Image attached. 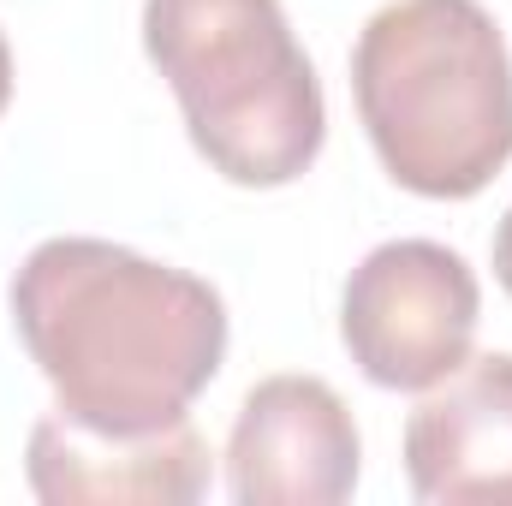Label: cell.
Wrapping results in <instances>:
<instances>
[{
  "label": "cell",
  "instance_id": "6da1fadb",
  "mask_svg": "<svg viewBox=\"0 0 512 506\" xmlns=\"http://www.w3.org/2000/svg\"><path fill=\"white\" fill-rule=\"evenodd\" d=\"M12 322L54 411L102 435L179 423L227 358L221 292L108 239H42L12 274Z\"/></svg>",
  "mask_w": 512,
  "mask_h": 506
},
{
  "label": "cell",
  "instance_id": "7a4b0ae2",
  "mask_svg": "<svg viewBox=\"0 0 512 506\" xmlns=\"http://www.w3.org/2000/svg\"><path fill=\"white\" fill-rule=\"evenodd\" d=\"M358 120L387 179L465 203L512 161V54L483 0H393L352 48Z\"/></svg>",
  "mask_w": 512,
  "mask_h": 506
},
{
  "label": "cell",
  "instance_id": "3957f363",
  "mask_svg": "<svg viewBox=\"0 0 512 506\" xmlns=\"http://www.w3.org/2000/svg\"><path fill=\"white\" fill-rule=\"evenodd\" d=\"M143 54L227 185L280 191L322 155L328 102L280 0H143Z\"/></svg>",
  "mask_w": 512,
  "mask_h": 506
},
{
  "label": "cell",
  "instance_id": "277c9868",
  "mask_svg": "<svg viewBox=\"0 0 512 506\" xmlns=\"http://www.w3.org/2000/svg\"><path fill=\"white\" fill-rule=\"evenodd\" d=\"M483 292L465 256L435 239H393L352 268L340 298V340L376 387L423 393L447 381L477 340Z\"/></svg>",
  "mask_w": 512,
  "mask_h": 506
},
{
  "label": "cell",
  "instance_id": "5b68a950",
  "mask_svg": "<svg viewBox=\"0 0 512 506\" xmlns=\"http://www.w3.org/2000/svg\"><path fill=\"white\" fill-rule=\"evenodd\" d=\"M358 423L322 376L256 381L227 435V489L239 506H340L358 489Z\"/></svg>",
  "mask_w": 512,
  "mask_h": 506
},
{
  "label": "cell",
  "instance_id": "8992f818",
  "mask_svg": "<svg viewBox=\"0 0 512 506\" xmlns=\"http://www.w3.org/2000/svg\"><path fill=\"white\" fill-rule=\"evenodd\" d=\"M209 441L191 417L149 435H102L48 411L30 429V489L48 506H191L209 495Z\"/></svg>",
  "mask_w": 512,
  "mask_h": 506
},
{
  "label": "cell",
  "instance_id": "52a82bcc",
  "mask_svg": "<svg viewBox=\"0 0 512 506\" xmlns=\"http://www.w3.org/2000/svg\"><path fill=\"white\" fill-rule=\"evenodd\" d=\"M405 477L429 506H512V352L423 387L405 417Z\"/></svg>",
  "mask_w": 512,
  "mask_h": 506
},
{
  "label": "cell",
  "instance_id": "ba28073f",
  "mask_svg": "<svg viewBox=\"0 0 512 506\" xmlns=\"http://www.w3.org/2000/svg\"><path fill=\"white\" fill-rule=\"evenodd\" d=\"M495 280H501V292L512 298V209L501 215V227H495Z\"/></svg>",
  "mask_w": 512,
  "mask_h": 506
},
{
  "label": "cell",
  "instance_id": "9c48e42d",
  "mask_svg": "<svg viewBox=\"0 0 512 506\" xmlns=\"http://www.w3.org/2000/svg\"><path fill=\"white\" fill-rule=\"evenodd\" d=\"M6 102H12V48L0 36V114H6Z\"/></svg>",
  "mask_w": 512,
  "mask_h": 506
}]
</instances>
